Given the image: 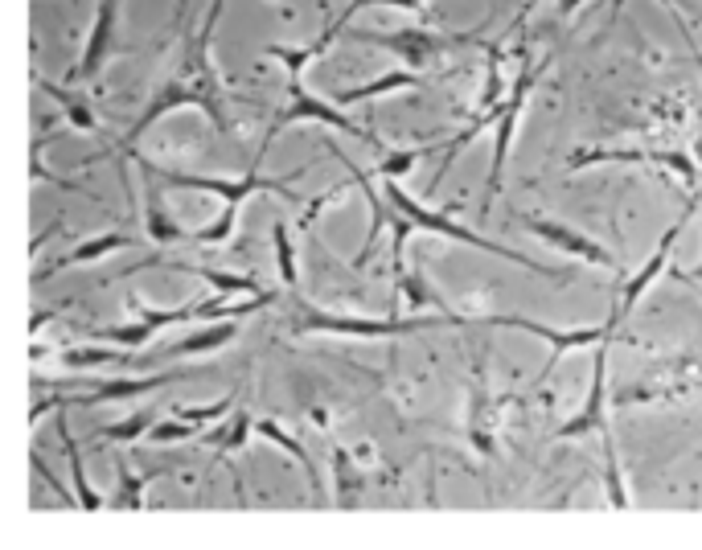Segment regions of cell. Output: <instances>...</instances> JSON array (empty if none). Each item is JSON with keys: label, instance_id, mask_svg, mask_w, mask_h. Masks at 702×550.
I'll return each instance as SVG.
<instances>
[{"label": "cell", "instance_id": "6da1fadb", "mask_svg": "<svg viewBox=\"0 0 702 550\" xmlns=\"http://www.w3.org/2000/svg\"><path fill=\"white\" fill-rule=\"evenodd\" d=\"M136 156V165L144 169V177H152L156 185H169V189H202V193H218V198H226V210L206 226V230H193V243H202V247H218L230 239V230H234V218H239V206L247 198H255V193H276V198L284 202H296V193L288 189V181H271L259 173V156H255V165H247V173L239 181H218V177H198V173H177V169H161V165H152L148 156L132 152Z\"/></svg>", "mask_w": 702, "mask_h": 550}, {"label": "cell", "instance_id": "7a4b0ae2", "mask_svg": "<svg viewBox=\"0 0 702 550\" xmlns=\"http://www.w3.org/2000/svg\"><path fill=\"white\" fill-rule=\"evenodd\" d=\"M444 325H477V317H456V312H440V317H341V312H321L312 304L292 308V333H341V337H403L419 329H444Z\"/></svg>", "mask_w": 702, "mask_h": 550}, {"label": "cell", "instance_id": "3957f363", "mask_svg": "<svg viewBox=\"0 0 702 550\" xmlns=\"http://www.w3.org/2000/svg\"><path fill=\"white\" fill-rule=\"evenodd\" d=\"M382 198H386V206L390 210H399L415 230H427V234H444V239H452V243H468V247H477V251H489V255H497V259H505V263H518V267H526V271H534V275H546V280H567V275H559V271H551V267H542V263H530L526 255H518V251H510V247H501V243H489V239H481L477 230H464L460 222H452L448 214H436V210H427L423 202H415L411 193L395 181V177H382Z\"/></svg>", "mask_w": 702, "mask_h": 550}, {"label": "cell", "instance_id": "277c9868", "mask_svg": "<svg viewBox=\"0 0 702 550\" xmlns=\"http://www.w3.org/2000/svg\"><path fill=\"white\" fill-rule=\"evenodd\" d=\"M308 120H317V124H325V128H333V132H345V136H366V140H374L358 120H349V115L337 107V103H325V99H317L304 83H300V74H292V83H288V103H284V111L276 115V124H271V132L263 136V144H259V161L267 156V148L276 144V136L284 132V128H292V124H308Z\"/></svg>", "mask_w": 702, "mask_h": 550}, {"label": "cell", "instance_id": "5b68a950", "mask_svg": "<svg viewBox=\"0 0 702 550\" xmlns=\"http://www.w3.org/2000/svg\"><path fill=\"white\" fill-rule=\"evenodd\" d=\"M477 325H493V329H522V333H534L542 337L546 345H551V362L542 366L538 382L555 370V362L563 358V353L571 349H588V345H600L604 337H616V325H620V312L612 308L608 312V321L604 325H592V329H551V325H542V321H530V317H477Z\"/></svg>", "mask_w": 702, "mask_h": 550}, {"label": "cell", "instance_id": "8992f818", "mask_svg": "<svg viewBox=\"0 0 702 550\" xmlns=\"http://www.w3.org/2000/svg\"><path fill=\"white\" fill-rule=\"evenodd\" d=\"M546 66H551V54H546L542 62H534V66H526V70L514 78V87H510V95H505V103H501V120H497V144H493V165H489V181H485V198H489V202H493L497 193H501L505 161H510L514 132H518V115H522V107H526V99H530L534 83H538V78L546 74Z\"/></svg>", "mask_w": 702, "mask_h": 550}, {"label": "cell", "instance_id": "52a82bcc", "mask_svg": "<svg viewBox=\"0 0 702 550\" xmlns=\"http://www.w3.org/2000/svg\"><path fill=\"white\" fill-rule=\"evenodd\" d=\"M128 308L136 312L132 325L91 329V341L124 345V349H144L161 329H173V325H185V321H202V304H185V308H144L140 300H128Z\"/></svg>", "mask_w": 702, "mask_h": 550}, {"label": "cell", "instance_id": "ba28073f", "mask_svg": "<svg viewBox=\"0 0 702 550\" xmlns=\"http://www.w3.org/2000/svg\"><path fill=\"white\" fill-rule=\"evenodd\" d=\"M518 222H522L530 234H538L542 243H551L555 251H563V255H571V259H583V263L604 267V271H620V263L612 259V251H608V247H600L596 239H588V234L571 230L567 222L542 218V214H518Z\"/></svg>", "mask_w": 702, "mask_h": 550}, {"label": "cell", "instance_id": "9c48e42d", "mask_svg": "<svg viewBox=\"0 0 702 550\" xmlns=\"http://www.w3.org/2000/svg\"><path fill=\"white\" fill-rule=\"evenodd\" d=\"M177 107H202V111H210V103H206V95H202V87H193L189 78H169V83L156 91L152 99H148V107L136 115V124L128 128V136L120 140V152H136V144H140V136L156 124V120H165L169 111H177Z\"/></svg>", "mask_w": 702, "mask_h": 550}, {"label": "cell", "instance_id": "30bf717a", "mask_svg": "<svg viewBox=\"0 0 702 550\" xmlns=\"http://www.w3.org/2000/svg\"><path fill=\"white\" fill-rule=\"evenodd\" d=\"M362 42L370 46H382L390 54H399L407 66H427V62H436L444 50L468 42V37H444V33H432V29H399V33H358Z\"/></svg>", "mask_w": 702, "mask_h": 550}, {"label": "cell", "instance_id": "8fae6325", "mask_svg": "<svg viewBox=\"0 0 702 550\" xmlns=\"http://www.w3.org/2000/svg\"><path fill=\"white\" fill-rule=\"evenodd\" d=\"M600 161H612V165H633V161H657L661 169H670V173H678L686 185H694L698 181V169H694V161L686 152H620V148H583V152H571V161H567V169L571 173H579V169H588V165H600Z\"/></svg>", "mask_w": 702, "mask_h": 550}, {"label": "cell", "instance_id": "7c38bea8", "mask_svg": "<svg viewBox=\"0 0 702 550\" xmlns=\"http://www.w3.org/2000/svg\"><path fill=\"white\" fill-rule=\"evenodd\" d=\"M608 341L604 337L596 345V358H592V390H588V403H583V411L559 427V440H579V436H588V431H608L604 423V407H608Z\"/></svg>", "mask_w": 702, "mask_h": 550}, {"label": "cell", "instance_id": "4fadbf2b", "mask_svg": "<svg viewBox=\"0 0 702 550\" xmlns=\"http://www.w3.org/2000/svg\"><path fill=\"white\" fill-rule=\"evenodd\" d=\"M115 13H120V0H99V13H95V25H91V37H87L83 62L70 70V83H91V78L103 70V62L111 54V42H115Z\"/></svg>", "mask_w": 702, "mask_h": 550}, {"label": "cell", "instance_id": "5bb4252c", "mask_svg": "<svg viewBox=\"0 0 702 550\" xmlns=\"http://www.w3.org/2000/svg\"><path fill=\"white\" fill-rule=\"evenodd\" d=\"M686 218H690V214H682V218H678V222H674V226H670L666 234H661V243H657V251H653L649 259H645V267H641V271L633 275V280H624V292H620V304H616V312H620V321L629 317V312H633V308L641 304V296L649 292V284L657 280L661 271H666V263H670V251H674V243H678V234H682Z\"/></svg>", "mask_w": 702, "mask_h": 550}, {"label": "cell", "instance_id": "9a60e30c", "mask_svg": "<svg viewBox=\"0 0 702 550\" xmlns=\"http://www.w3.org/2000/svg\"><path fill=\"white\" fill-rule=\"evenodd\" d=\"M185 370H173V374H148V378H111V382H99L91 395H78V399H66V403H83V407H95V403H115V399H136V395H152V390H161L169 382H181Z\"/></svg>", "mask_w": 702, "mask_h": 550}, {"label": "cell", "instance_id": "2e32d148", "mask_svg": "<svg viewBox=\"0 0 702 550\" xmlns=\"http://www.w3.org/2000/svg\"><path fill=\"white\" fill-rule=\"evenodd\" d=\"M128 247H136L132 234H103V239H83V243H78L74 251H66V255H62L54 267L37 271V284L50 280V275H58V271H66V267H83V263L107 259V255H115V251H128Z\"/></svg>", "mask_w": 702, "mask_h": 550}, {"label": "cell", "instance_id": "e0dca14e", "mask_svg": "<svg viewBox=\"0 0 702 550\" xmlns=\"http://www.w3.org/2000/svg\"><path fill=\"white\" fill-rule=\"evenodd\" d=\"M165 267H173V271H189V275H198V280H206L214 292H222V296H259V292H271V288H263L255 275H239V271H222V267H202V263H185V259H165Z\"/></svg>", "mask_w": 702, "mask_h": 550}, {"label": "cell", "instance_id": "ac0fdd59", "mask_svg": "<svg viewBox=\"0 0 702 550\" xmlns=\"http://www.w3.org/2000/svg\"><path fill=\"white\" fill-rule=\"evenodd\" d=\"M239 333H243L239 321H214V325H206L202 333H193V337L169 345L165 353H156V358H144V366H152V362H169V358H185V353H218L222 345H230Z\"/></svg>", "mask_w": 702, "mask_h": 550}, {"label": "cell", "instance_id": "d6986e66", "mask_svg": "<svg viewBox=\"0 0 702 550\" xmlns=\"http://www.w3.org/2000/svg\"><path fill=\"white\" fill-rule=\"evenodd\" d=\"M423 87V74L419 70H390V74H378L374 83L366 87H349L337 95V107H354V103H370L378 95H395V91H415Z\"/></svg>", "mask_w": 702, "mask_h": 550}, {"label": "cell", "instance_id": "ffe728a7", "mask_svg": "<svg viewBox=\"0 0 702 550\" xmlns=\"http://www.w3.org/2000/svg\"><path fill=\"white\" fill-rule=\"evenodd\" d=\"M144 230H148V239L152 243H161V247H173V243H193V234L181 230L165 206H161V193H156V181L148 177V193H144Z\"/></svg>", "mask_w": 702, "mask_h": 550}, {"label": "cell", "instance_id": "44dd1931", "mask_svg": "<svg viewBox=\"0 0 702 550\" xmlns=\"http://www.w3.org/2000/svg\"><path fill=\"white\" fill-rule=\"evenodd\" d=\"M37 87H42L46 95H54L58 103H62V111H66V124L74 128V132H99V120H95V111L87 107V99H78V95H70L66 87H58V83H50V78H42L37 74L33 78Z\"/></svg>", "mask_w": 702, "mask_h": 550}, {"label": "cell", "instance_id": "7402d4cb", "mask_svg": "<svg viewBox=\"0 0 702 550\" xmlns=\"http://www.w3.org/2000/svg\"><path fill=\"white\" fill-rule=\"evenodd\" d=\"M255 431H259V436H267L271 444H280L288 456H296L300 460V468H304V473H308V481H312V489H325V481H321V468H317V460H312L308 456V448L300 444V440H292V436H284V431H280V423L276 419H255Z\"/></svg>", "mask_w": 702, "mask_h": 550}, {"label": "cell", "instance_id": "603a6c76", "mask_svg": "<svg viewBox=\"0 0 702 550\" xmlns=\"http://www.w3.org/2000/svg\"><path fill=\"white\" fill-rule=\"evenodd\" d=\"M58 440H62V448H66V460H70V473H74V493H78V509H99L103 501L91 493V485H87V473H83V456H78V440L70 436V427H66V419H58Z\"/></svg>", "mask_w": 702, "mask_h": 550}, {"label": "cell", "instance_id": "cb8c5ba5", "mask_svg": "<svg viewBox=\"0 0 702 550\" xmlns=\"http://www.w3.org/2000/svg\"><path fill=\"white\" fill-rule=\"evenodd\" d=\"M271 243H276V259H280V280L284 288H296L300 284V271H296V251H292V234L284 222L271 226Z\"/></svg>", "mask_w": 702, "mask_h": 550}, {"label": "cell", "instance_id": "d4e9b609", "mask_svg": "<svg viewBox=\"0 0 702 550\" xmlns=\"http://www.w3.org/2000/svg\"><path fill=\"white\" fill-rule=\"evenodd\" d=\"M152 431V415H136V419H120V423H111L107 431H99V444H124V440H140Z\"/></svg>", "mask_w": 702, "mask_h": 550}, {"label": "cell", "instance_id": "484cf974", "mask_svg": "<svg viewBox=\"0 0 702 550\" xmlns=\"http://www.w3.org/2000/svg\"><path fill=\"white\" fill-rule=\"evenodd\" d=\"M427 148H407V152H386L382 156V165H374V177H407L415 169V161H423Z\"/></svg>", "mask_w": 702, "mask_h": 550}, {"label": "cell", "instance_id": "4316f807", "mask_svg": "<svg viewBox=\"0 0 702 550\" xmlns=\"http://www.w3.org/2000/svg\"><path fill=\"white\" fill-rule=\"evenodd\" d=\"M251 431H255L251 415H247V411H239V415H234V423H226V427H222V436H218V460H222V456H230L234 448H243Z\"/></svg>", "mask_w": 702, "mask_h": 550}, {"label": "cell", "instance_id": "83f0119b", "mask_svg": "<svg viewBox=\"0 0 702 550\" xmlns=\"http://www.w3.org/2000/svg\"><path fill=\"white\" fill-rule=\"evenodd\" d=\"M399 284H403V292H407V300H411L415 308H419V304H436L440 312H448V308H444V300H440L432 288L423 284V275H419V271H411V275H399Z\"/></svg>", "mask_w": 702, "mask_h": 550}, {"label": "cell", "instance_id": "f1b7e54d", "mask_svg": "<svg viewBox=\"0 0 702 550\" xmlns=\"http://www.w3.org/2000/svg\"><path fill=\"white\" fill-rule=\"evenodd\" d=\"M115 468H120V493H124V497H120V501H115V505H120V509H140V505H144V497H140V489L148 485V477H132V473H128V464H124V460H120V464H115Z\"/></svg>", "mask_w": 702, "mask_h": 550}, {"label": "cell", "instance_id": "f546056e", "mask_svg": "<svg viewBox=\"0 0 702 550\" xmlns=\"http://www.w3.org/2000/svg\"><path fill=\"white\" fill-rule=\"evenodd\" d=\"M333 468H337V493H345L341 505H349V493L362 485V477H354V468H349V456H345L341 444H333Z\"/></svg>", "mask_w": 702, "mask_h": 550}, {"label": "cell", "instance_id": "4dcf8cb0", "mask_svg": "<svg viewBox=\"0 0 702 550\" xmlns=\"http://www.w3.org/2000/svg\"><path fill=\"white\" fill-rule=\"evenodd\" d=\"M226 411H234V395H226V399H218L214 407H181L177 411V419H189V423H214V419H222Z\"/></svg>", "mask_w": 702, "mask_h": 550}, {"label": "cell", "instance_id": "1f68e13d", "mask_svg": "<svg viewBox=\"0 0 702 550\" xmlns=\"http://www.w3.org/2000/svg\"><path fill=\"white\" fill-rule=\"evenodd\" d=\"M198 436V427H189V419H181V423H156L152 431H148V440L152 444H173V440H193Z\"/></svg>", "mask_w": 702, "mask_h": 550}, {"label": "cell", "instance_id": "d6a6232c", "mask_svg": "<svg viewBox=\"0 0 702 550\" xmlns=\"http://www.w3.org/2000/svg\"><path fill=\"white\" fill-rule=\"evenodd\" d=\"M670 13H674V9H670ZM674 21H678V29L686 33V46H690V58H694V66H698V78H702V50H698V42H694V37H690V29H686V21H682L678 13H674Z\"/></svg>", "mask_w": 702, "mask_h": 550}, {"label": "cell", "instance_id": "836d02e7", "mask_svg": "<svg viewBox=\"0 0 702 550\" xmlns=\"http://www.w3.org/2000/svg\"><path fill=\"white\" fill-rule=\"evenodd\" d=\"M579 5H583V0H563V5H559V17H571Z\"/></svg>", "mask_w": 702, "mask_h": 550}]
</instances>
